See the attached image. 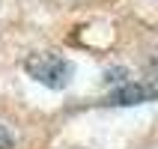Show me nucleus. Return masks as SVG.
<instances>
[{"label": "nucleus", "instance_id": "obj_1", "mask_svg": "<svg viewBox=\"0 0 158 149\" xmlns=\"http://www.w3.org/2000/svg\"><path fill=\"white\" fill-rule=\"evenodd\" d=\"M24 72L30 75L33 81H39V84H45V87L51 89H63L69 87L72 81V63L63 60L60 54H51V51H39V54H30L24 60Z\"/></svg>", "mask_w": 158, "mask_h": 149}, {"label": "nucleus", "instance_id": "obj_2", "mask_svg": "<svg viewBox=\"0 0 158 149\" xmlns=\"http://www.w3.org/2000/svg\"><path fill=\"white\" fill-rule=\"evenodd\" d=\"M158 98V87L152 84H125L116 93H110V105H143V101H152Z\"/></svg>", "mask_w": 158, "mask_h": 149}, {"label": "nucleus", "instance_id": "obj_3", "mask_svg": "<svg viewBox=\"0 0 158 149\" xmlns=\"http://www.w3.org/2000/svg\"><path fill=\"white\" fill-rule=\"evenodd\" d=\"M0 149H12V134L6 128H0Z\"/></svg>", "mask_w": 158, "mask_h": 149}]
</instances>
